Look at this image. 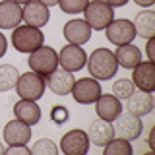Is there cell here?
<instances>
[{
    "instance_id": "35",
    "label": "cell",
    "mask_w": 155,
    "mask_h": 155,
    "mask_svg": "<svg viewBox=\"0 0 155 155\" xmlns=\"http://www.w3.org/2000/svg\"><path fill=\"white\" fill-rule=\"evenodd\" d=\"M16 4H19V6H23V4H27V2H31V0H14Z\"/></svg>"
},
{
    "instance_id": "8",
    "label": "cell",
    "mask_w": 155,
    "mask_h": 155,
    "mask_svg": "<svg viewBox=\"0 0 155 155\" xmlns=\"http://www.w3.org/2000/svg\"><path fill=\"white\" fill-rule=\"evenodd\" d=\"M105 35L113 45H128L136 39V29L130 19H113L109 25L105 27Z\"/></svg>"
},
{
    "instance_id": "27",
    "label": "cell",
    "mask_w": 155,
    "mask_h": 155,
    "mask_svg": "<svg viewBox=\"0 0 155 155\" xmlns=\"http://www.w3.org/2000/svg\"><path fill=\"white\" fill-rule=\"evenodd\" d=\"M89 0H58V6L64 14H81Z\"/></svg>"
},
{
    "instance_id": "9",
    "label": "cell",
    "mask_w": 155,
    "mask_h": 155,
    "mask_svg": "<svg viewBox=\"0 0 155 155\" xmlns=\"http://www.w3.org/2000/svg\"><path fill=\"white\" fill-rule=\"evenodd\" d=\"M60 149L66 155H85L89 151V138L85 130H70L62 136L60 140Z\"/></svg>"
},
{
    "instance_id": "13",
    "label": "cell",
    "mask_w": 155,
    "mask_h": 155,
    "mask_svg": "<svg viewBox=\"0 0 155 155\" xmlns=\"http://www.w3.org/2000/svg\"><path fill=\"white\" fill-rule=\"evenodd\" d=\"M21 14H23V19H25L27 25H33V27H39V29L43 25H47L48 19H51V10H48V6L41 4L39 0H31V2L23 4Z\"/></svg>"
},
{
    "instance_id": "2",
    "label": "cell",
    "mask_w": 155,
    "mask_h": 155,
    "mask_svg": "<svg viewBox=\"0 0 155 155\" xmlns=\"http://www.w3.org/2000/svg\"><path fill=\"white\" fill-rule=\"evenodd\" d=\"M31 72L47 78L51 72H54L58 68V52L48 45H41L39 48L29 52V60H27Z\"/></svg>"
},
{
    "instance_id": "15",
    "label": "cell",
    "mask_w": 155,
    "mask_h": 155,
    "mask_svg": "<svg viewBox=\"0 0 155 155\" xmlns=\"http://www.w3.org/2000/svg\"><path fill=\"white\" fill-rule=\"evenodd\" d=\"M87 138H89V143L105 147V145L114 138V128L109 120L97 118L89 124V128H87Z\"/></svg>"
},
{
    "instance_id": "36",
    "label": "cell",
    "mask_w": 155,
    "mask_h": 155,
    "mask_svg": "<svg viewBox=\"0 0 155 155\" xmlns=\"http://www.w3.org/2000/svg\"><path fill=\"white\" fill-rule=\"evenodd\" d=\"M0 155H4V145L0 143Z\"/></svg>"
},
{
    "instance_id": "33",
    "label": "cell",
    "mask_w": 155,
    "mask_h": 155,
    "mask_svg": "<svg viewBox=\"0 0 155 155\" xmlns=\"http://www.w3.org/2000/svg\"><path fill=\"white\" fill-rule=\"evenodd\" d=\"M138 6H143V8H151L153 4H155V0H134Z\"/></svg>"
},
{
    "instance_id": "32",
    "label": "cell",
    "mask_w": 155,
    "mask_h": 155,
    "mask_svg": "<svg viewBox=\"0 0 155 155\" xmlns=\"http://www.w3.org/2000/svg\"><path fill=\"white\" fill-rule=\"evenodd\" d=\"M109 6H113V8H120V6H126V4L130 2V0H105Z\"/></svg>"
},
{
    "instance_id": "23",
    "label": "cell",
    "mask_w": 155,
    "mask_h": 155,
    "mask_svg": "<svg viewBox=\"0 0 155 155\" xmlns=\"http://www.w3.org/2000/svg\"><path fill=\"white\" fill-rule=\"evenodd\" d=\"M18 78H19V72H18L16 66H12V64H2L0 66V93L14 89Z\"/></svg>"
},
{
    "instance_id": "3",
    "label": "cell",
    "mask_w": 155,
    "mask_h": 155,
    "mask_svg": "<svg viewBox=\"0 0 155 155\" xmlns=\"http://www.w3.org/2000/svg\"><path fill=\"white\" fill-rule=\"evenodd\" d=\"M12 45L18 52H31L45 45V35L39 27L33 25H18L12 31Z\"/></svg>"
},
{
    "instance_id": "14",
    "label": "cell",
    "mask_w": 155,
    "mask_h": 155,
    "mask_svg": "<svg viewBox=\"0 0 155 155\" xmlns=\"http://www.w3.org/2000/svg\"><path fill=\"white\" fill-rule=\"evenodd\" d=\"M132 84L138 87L140 91H147L153 93L155 91V70L153 62H140L138 66L132 68Z\"/></svg>"
},
{
    "instance_id": "21",
    "label": "cell",
    "mask_w": 155,
    "mask_h": 155,
    "mask_svg": "<svg viewBox=\"0 0 155 155\" xmlns=\"http://www.w3.org/2000/svg\"><path fill=\"white\" fill-rule=\"evenodd\" d=\"M114 58L118 62V66L126 68V70H132L134 66H138L142 62V52H140L138 47H134L132 43L128 45H120L114 52Z\"/></svg>"
},
{
    "instance_id": "19",
    "label": "cell",
    "mask_w": 155,
    "mask_h": 155,
    "mask_svg": "<svg viewBox=\"0 0 155 155\" xmlns=\"http://www.w3.org/2000/svg\"><path fill=\"white\" fill-rule=\"evenodd\" d=\"M31 140V126L21 120H10L4 126V142L8 145L12 143H27Z\"/></svg>"
},
{
    "instance_id": "25",
    "label": "cell",
    "mask_w": 155,
    "mask_h": 155,
    "mask_svg": "<svg viewBox=\"0 0 155 155\" xmlns=\"http://www.w3.org/2000/svg\"><path fill=\"white\" fill-rule=\"evenodd\" d=\"M134 91H136V85L132 84V80H126L124 78V80H116L113 84V95L120 101H126Z\"/></svg>"
},
{
    "instance_id": "26",
    "label": "cell",
    "mask_w": 155,
    "mask_h": 155,
    "mask_svg": "<svg viewBox=\"0 0 155 155\" xmlns=\"http://www.w3.org/2000/svg\"><path fill=\"white\" fill-rule=\"evenodd\" d=\"M31 153L33 155H56L58 153V145L48 138H43V140H37L31 147Z\"/></svg>"
},
{
    "instance_id": "6",
    "label": "cell",
    "mask_w": 155,
    "mask_h": 155,
    "mask_svg": "<svg viewBox=\"0 0 155 155\" xmlns=\"http://www.w3.org/2000/svg\"><path fill=\"white\" fill-rule=\"evenodd\" d=\"M114 122V136L118 138H124V140H138L143 132V122L140 116H136L132 113H120L116 118L113 120Z\"/></svg>"
},
{
    "instance_id": "30",
    "label": "cell",
    "mask_w": 155,
    "mask_h": 155,
    "mask_svg": "<svg viewBox=\"0 0 155 155\" xmlns=\"http://www.w3.org/2000/svg\"><path fill=\"white\" fill-rule=\"evenodd\" d=\"M145 52H147V60L155 62V37L147 39V43H145Z\"/></svg>"
},
{
    "instance_id": "16",
    "label": "cell",
    "mask_w": 155,
    "mask_h": 155,
    "mask_svg": "<svg viewBox=\"0 0 155 155\" xmlns=\"http://www.w3.org/2000/svg\"><path fill=\"white\" fill-rule=\"evenodd\" d=\"M95 110H97V116L103 120H109V122H113V120L122 113V101L116 99L113 93H101L99 99L95 101Z\"/></svg>"
},
{
    "instance_id": "18",
    "label": "cell",
    "mask_w": 155,
    "mask_h": 155,
    "mask_svg": "<svg viewBox=\"0 0 155 155\" xmlns=\"http://www.w3.org/2000/svg\"><path fill=\"white\" fill-rule=\"evenodd\" d=\"M126 110L136 116H145L153 110V95L147 91H134L132 95L126 99Z\"/></svg>"
},
{
    "instance_id": "22",
    "label": "cell",
    "mask_w": 155,
    "mask_h": 155,
    "mask_svg": "<svg viewBox=\"0 0 155 155\" xmlns=\"http://www.w3.org/2000/svg\"><path fill=\"white\" fill-rule=\"evenodd\" d=\"M134 29L136 35H140L142 39H151L155 37V12L151 10H145V12H140L138 16L134 18Z\"/></svg>"
},
{
    "instance_id": "4",
    "label": "cell",
    "mask_w": 155,
    "mask_h": 155,
    "mask_svg": "<svg viewBox=\"0 0 155 155\" xmlns=\"http://www.w3.org/2000/svg\"><path fill=\"white\" fill-rule=\"evenodd\" d=\"M84 19L91 29L101 31L114 19L113 6H109L105 0H89V4L84 10Z\"/></svg>"
},
{
    "instance_id": "11",
    "label": "cell",
    "mask_w": 155,
    "mask_h": 155,
    "mask_svg": "<svg viewBox=\"0 0 155 155\" xmlns=\"http://www.w3.org/2000/svg\"><path fill=\"white\" fill-rule=\"evenodd\" d=\"M64 39L68 41V45H85L87 41L91 39V29L89 25H87L85 19H70V21L64 23Z\"/></svg>"
},
{
    "instance_id": "5",
    "label": "cell",
    "mask_w": 155,
    "mask_h": 155,
    "mask_svg": "<svg viewBox=\"0 0 155 155\" xmlns=\"http://www.w3.org/2000/svg\"><path fill=\"white\" fill-rule=\"evenodd\" d=\"M45 78L35 74V72H25V74H19L18 81H16V91L19 95V99H29V101H37L41 99L45 93Z\"/></svg>"
},
{
    "instance_id": "12",
    "label": "cell",
    "mask_w": 155,
    "mask_h": 155,
    "mask_svg": "<svg viewBox=\"0 0 155 155\" xmlns=\"http://www.w3.org/2000/svg\"><path fill=\"white\" fill-rule=\"evenodd\" d=\"M74 81H76L74 74L68 72V70H64V68H60V66L45 78V84L48 85V89H51L54 95H62V97L68 95L72 91Z\"/></svg>"
},
{
    "instance_id": "31",
    "label": "cell",
    "mask_w": 155,
    "mask_h": 155,
    "mask_svg": "<svg viewBox=\"0 0 155 155\" xmlns=\"http://www.w3.org/2000/svg\"><path fill=\"white\" fill-rule=\"evenodd\" d=\"M6 48H8V41H6V37H4V33L0 31V58L6 54Z\"/></svg>"
},
{
    "instance_id": "10",
    "label": "cell",
    "mask_w": 155,
    "mask_h": 155,
    "mask_svg": "<svg viewBox=\"0 0 155 155\" xmlns=\"http://www.w3.org/2000/svg\"><path fill=\"white\" fill-rule=\"evenodd\" d=\"M87 62V54L81 47L78 45H66L62 47V51L58 52V66L64 68L68 72H80Z\"/></svg>"
},
{
    "instance_id": "17",
    "label": "cell",
    "mask_w": 155,
    "mask_h": 155,
    "mask_svg": "<svg viewBox=\"0 0 155 155\" xmlns=\"http://www.w3.org/2000/svg\"><path fill=\"white\" fill-rule=\"evenodd\" d=\"M21 21V6L14 0H2L0 2V29H16Z\"/></svg>"
},
{
    "instance_id": "7",
    "label": "cell",
    "mask_w": 155,
    "mask_h": 155,
    "mask_svg": "<svg viewBox=\"0 0 155 155\" xmlns=\"http://www.w3.org/2000/svg\"><path fill=\"white\" fill-rule=\"evenodd\" d=\"M70 93H72L76 103L91 105V103H95V101L99 99V95L103 93V91H101L99 80H95V78H81V80L74 81Z\"/></svg>"
},
{
    "instance_id": "34",
    "label": "cell",
    "mask_w": 155,
    "mask_h": 155,
    "mask_svg": "<svg viewBox=\"0 0 155 155\" xmlns=\"http://www.w3.org/2000/svg\"><path fill=\"white\" fill-rule=\"evenodd\" d=\"M39 2H41V4H45V6H48V8H51V6H54V4H58V0H39Z\"/></svg>"
},
{
    "instance_id": "29",
    "label": "cell",
    "mask_w": 155,
    "mask_h": 155,
    "mask_svg": "<svg viewBox=\"0 0 155 155\" xmlns=\"http://www.w3.org/2000/svg\"><path fill=\"white\" fill-rule=\"evenodd\" d=\"M51 118L54 120L56 124H62V122H66V120H68V110H66V107H60V105L52 107Z\"/></svg>"
},
{
    "instance_id": "28",
    "label": "cell",
    "mask_w": 155,
    "mask_h": 155,
    "mask_svg": "<svg viewBox=\"0 0 155 155\" xmlns=\"http://www.w3.org/2000/svg\"><path fill=\"white\" fill-rule=\"evenodd\" d=\"M4 155H31V149L27 143H12L4 149Z\"/></svg>"
},
{
    "instance_id": "20",
    "label": "cell",
    "mask_w": 155,
    "mask_h": 155,
    "mask_svg": "<svg viewBox=\"0 0 155 155\" xmlns=\"http://www.w3.org/2000/svg\"><path fill=\"white\" fill-rule=\"evenodd\" d=\"M14 114L18 120L29 124L33 128V124H37L41 120V109H39L37 101H29V99H19L14 105Z\"/></svg>"
},
{
    "instance_id": "24",
    "label": "cell",
    "mask_w": 155,
    "mask_h": 155,
    "mask_svg": "<svg viewBox=\"0 0 155 155\" xmlns=\"http://www.w3.org/2000/svg\"><path fill=\"white\" fill-rule=\"evenodd\" d=\"M105 155H132V143L124 138H113L105 145Z\"/></svg>"
},
{
    "instance_id": "1",
    "label": "cell",
    "mask_w": 155,
    "mask_h": 155,
    "mask_svg": "<svg viewBox=\"0 0 155 155\" xmlns=\"http://www.w3.org/2000/svg\"><path fill=\"white\" fill-rule=\"evenodd\" d=\"M89 76L95 80H109L114 78L116 70H118V62L114 58V52L110 48H95L85 62Z\"/></svg>"
}]
</instances>
